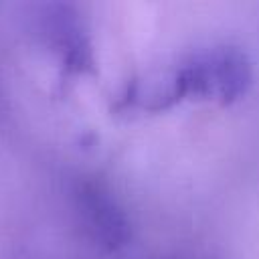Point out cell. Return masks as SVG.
I'll use <instances>...</instances> for the list:
<instances>
[{
    "label": "cell",
    "mask_w": 259,
    "mask_h": 259,
    "mask_svg": "<svg viewBox=\"0 0 259 259\" xmlns=\"http://www.w3.org/2000/svg\"><path fill=\"white\" fill-rule=\"evenodd\" d=\"M85 223L93 237L107 249L125 245L130 239V223L115 198L99 184H85L79 192Z\"/></svg>",
    "instance_id": "1"
}]
</instances>
